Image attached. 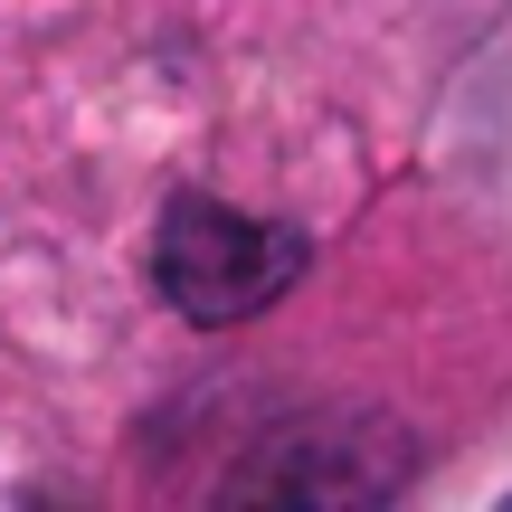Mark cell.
<instances>
[{
	"mask_svg": "<svg viewBox=\"0 0 512 512\" xmlns=\"http://www.w3.org/2000/svg\"><path fill=\"white\" fill-rule=\"evenodd\" d=\"M351 437H313V427H294V437H275V456H256L228 475V494H247V503H370V494H389L399 484V456H342Z\"/></svg>",
	"mask_w": 512,
	"mask_h": 512,
	"instance_id": "cell-2",
	"label": "cell"
},
{
	"mask_svg": "<svg viewBox=\"0 0 512 512\" xmlns=\"http://www.w3.org/2000/svg\"><path fill=\"white\" fill-rule=\"evenodd\" d=\"M304 266H313L304 228L247 219V209H219V200H171L162 247H152V275H162L171 313H190V323H209V332L266 313Z\"/></svg>",
	"mask_w": 512,
	"mask_h": 512,
	"instance_id": "cell-1",
	"label": "cell"
}]
</instances>
